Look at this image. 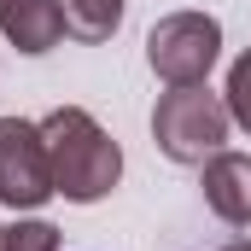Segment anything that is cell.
<instances>
[{
	"mask_svg": "<svg viewBox=\"0 0 251 251\" xmlns=\"http://www.w3.org/2000/svg\"><path fill=\"white\" fill-rule=\"evenodd\" d=\"M41 140H47V164H53V193H64L70 204H94L117 187L123 152L82 105H59L41 123Z\"/></svg>",
	"mask_w": 251,
	"mask_h": 251,
	"instance_id": "cell-1",
	"label": "cell"
},
{
	"mask_svg": "<svg viewBox=\"0 0 251 251\" xmlns=\"http://www.w3.org/2000/svg\"><path fill=\"white\" fill-rule=\"evenodd\" d=\"M228 123H234L228 105H222L204 82L170 88V94L158 100V111H152V134H158L164 158H176V164H204V158H216L222 140H228Z\"/></svg>",
	"mask_w": 251,
	"mask_h": 251,
	"instance_id": "cell-2",
	"label": "cell"
},
{
	"mask_svg": "<svg viewBox=\"0 0 251 251\" xmlns=\"http://www.w3.org/2000/svg\"><path fill=\"white\" fill-rule=\"evenodd\" d=\"M216 47H222V29H216V18H204V12H176V18H164V24L146 35V59H152V70H158L170 88L204 82V70L216 64Z\"/></svg>",
	"mask_w": 251,
	"mask_h": 251,
	"instance_id": "cell-3",
	"label": "cell"
},
{
	"mask_svg": "<svg viewBox=\"0 0 251 251\" xmlns=\"http://www.w3.org/2000/svg\"><path fill=\"white\" fill-rule=\"evenodd\" d=\"M0 199L12 210H35L53 199V164H47L41 123L0 117Z\"/></svg>",
	"mask_w": 251,
	"mask_h": 251,
	"instance_id": "cell-4",
	"label": "cell"
},
{
	"mask_svg": "<svg viewBox=\"0 0 251 251\" xmlns=\"http://www.w3.org/2000/svg\"><path fill=\"white\" fill-rule=\"evenodd\" d=\"M204 199L228 228H251V158L216 152L204 164Z\"/></svg>",
	"mask_w": 251,
	"mask_h": 251,
	"instance_id": "cell-5",
	"label": "cell"
},
{
	"mask_svg": "<svg viewBox=\"0 0 251 251\" xmlns=\"http://www.w3.org/2000/svg\"><path fill=\"white\" fill-rule=\"evenodd\" d=\"M0 29L18 53H47L64 35L59 0H0Z\"/></svg>",
	"mask_w": 251,
	"mask_h": 251,
	"instance_id": "cell-6",
	"label": "cell"
},
{
	"mask_svg": "<svg viewBox=\"0 0 251 251\" xmlns=\"http://www.w3.org/2000/svg\"><path fill=\"white\" fill-rule=\"evenodd\" d=\"M64 35L76 41H111L117 24H123V0H59Z\"/></svg>",
	"mask_w": 251,
	"mask_h": 251,
	"instance_id": "cell-7",
	"label": "cell"
},
{
	"mask_svg": "<svg viewBox=\"0 0 251 251\" xmlns=\"http://www.w3.org/2000/svg\"><path fill=\"white\" fill-rule=\"evenodd\" d=\"M0 251H59V228L47 222H18L0 234Z\"/></svg>",
	"mask_w": 251,
	"mask_h": 251,
	"instance_id": "cell-8",
	"label": "cell"
},
{
	"mask_svg": "<svg viewBox=\"0 0 251 251\" xmlns=\"http://www.w3.org/2000/svg\"><path fill=\"white\" fill-rule=\"evenodd\" d=\"M228 117L240 128H251V53L234 59V70H228Z\"/></svg>",
	"mask_w": 251,
	"mask_h": 251,
	"instance_id": "cell-9",
	"label": "cell"
},
{
	"mask_svg": "<svg viewBox=\"0 0 251 251\" xmlns=\"http://www.w3.org/2000/svg\"><path fill=\"white\" fill-rule=\"evenodd\" d=\"M228 251H251V240H240V246H228Z\"/></svg>",
	"mask_w": 251,
	"mask_h": 251,
	"instance_id": "cell-10",
	"label": "cell"
}]
</instances>
